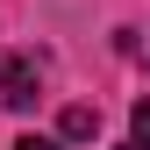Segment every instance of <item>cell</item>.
I'll return each mask as SVG.
<instances>
[{
	"instance_id": "obj_1",
	"label": "cell",
	"mask_w": 150,
	"mask_h": 150,
	"mask_svg": "<svg viewBox=\"0 0 150 150\" xmlns=\"http://www.w3.org/2000/svg\"><path fill=\"white\" fill-rule=\"evenodd\" d=\"M0 100H7V107H36V100H43V71H36L29 57H7V64H0Z\"/></svg>"
},
{
	"instance_id": "obj_2",
	"label": "cell",
	"mask_w": 150,
	"mask_h": 150,
	"mask_svg": "<svg viewBox=\"0 0 150 150\" xmlns=\"http://www.w3.org/2000/svg\"><path fill=\"white\" fill-rule=\"evenodd\" d=\"M129 150H150V93L129 107Z\"/></svg>"
},
{
	"instance_id": "obj_3",
	"label": "cell",
	"mask_w": 150,
	"mask_h": 150,
	"mask_svg": "<svg viewBox=\"0 0 150 150\" xmlns=\"http://www.w3.org/2000/svg\"><path fill=\"white\" fill-rule=\"evenodd\" d=\"M57 129L79 143V136H93V129H100V115H93V107H64V122H57Z\"/></svg>"
},
{
	"instance_id": "obj_4",
	"label": "cell",
	"mask_w": 150,
	"mask_h": 150,
	"mask_svg": "<svg viewBox=\"0 0 150 150\" xmlns=\"http://www.w3.org/2000/svg\"><path fill=\"white\" fill-rule=\"evenodd\" d=\"M14 150H64V143H50V136H22Z\"/></svg>"
}]
</instances>
